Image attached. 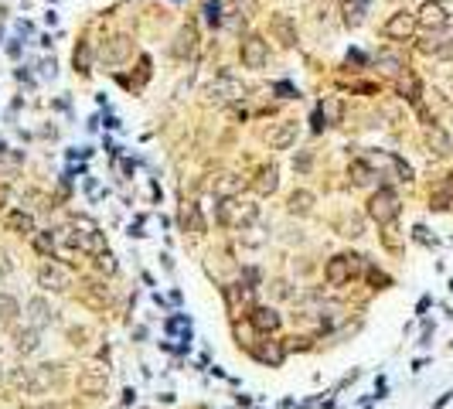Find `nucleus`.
Here are the masks:
<instances>
[{
	"instance_id": "17",
	"label": "nucleus",
	"mask_w": 453,
	"mask_h": 409,
	"mask_svg": "<svg viewBox=\"0 0 453 409\" xmlns=\"http://www.w3.org/2000/svg\"><path fill=\"white\" fill-rule=\"evenodd\" d=\"M249 351H252V358H256V362H263V365H280V362H283V355H287V348H283L280 341H273V338H269V341H263V345H252Z\"/></svg>"
},
{
	"instance_id": "27",
	"label": "nucleus",
	"mask_w": 453,
	"mask_h": 409,
	"mask_svg": "<svg viewBox=\"0 0 453 409\" xmlns=\"http://www.w3.org/2000/svg\"><path fill=\"white\" fill-rule=\"evenodd\" d=\"M399 92H402V99H409V103L419 106V92H423V89H419V79H416L412 72H402V76H399Z\"/></svg>"
},
{
	"instance_id": "8",
	"label": "nucleus",
	"mask_w": 453,
	"mask_h": 409,
	"mask_svg": "<svg viewBox=\"0 0 453 409\" xmlns=\"http://www.w3.org/2000/svg\"><path fill=\"white\" fill-rule=\"evenodd\" d=\"M416 28H419V24H416V14H409V10H396V14L385 21L382 35L392 38V41H406V38H412Z\"/></svg>"
},
{
	"instance_id": "15",
	"label": "nucleus",
	"mask_w": 453,
	"mask_h": 409,
	"mask_svg": "<svg viewBox=\"0 0 453 409\" xmlns=\"http://www.w3.org/2000/svg\"><path fill=\"white\" fill-rule=\"evenodd\" d=\"M324 280H328V286H344V284L355 280V277H351V266H348V256H334V259H328Z\"/></svg>"
},
{
	"instance_id": "26",
	"label": "nucleus",
	"mask_w": 453,
	"mask_h": 409,
	"mask_svg": "<svg viewBox=\"0 0 453 409\" xmlns=\"http://www.w3.org/2000/svg\"><path fill=\"white\" fill-rule=\"evenodd\" d=\"M17 314H21V304H17V297H10V293H0V324H14V321H17Z\"/></svg>"
},
{
	"instance_id": "20",
	"label": "nucleus",
	"mask_w": 453,
	"mask_h": 409,
	"mask_svg": "<svg viewBox=\"0 0 453 409\" xmlns=\"http://www.w3.org/2000/svg\"><path fill=\"white\" fill-rule=\"evenodd\" d=\"M242 188H246V181H242L239 174H222V177H215V184H211V191H215L218 202H222V198H236Z\"/></svg>"
},
{
	"instance_id": "24",
	"label": "nucleus",
	"mask_w": 453,
	"mask_h": 409,
	"mask_svg": "<svg viewBox=\"0 0 453 409\" xmlns=\"http://www.w3.org/2000/svg\"><path fill=\"white\" fill-rule=\"evenodd\" d=\"M314 202H317V198H314V191L300 188V191H293V195H290L287 208H290V215H300V218H303V215H310V211H314Z\"/></svg>"
},
{
	"instance_id": "9",
	"label": "nucleus",
	"mask_w": 453,
	"mask_h": 409,
	"mask_svg": "<svg viewBox=\"0 0 453 409\" xmlns=\"http://www.w3.org/2000/svg\"><path fill=\"white\" fill-rule=\"evenodd\" d=\"M252 290H256V286H249L246 280H242V284H229V286H225V304H229V311H232V314L252 311V304H256V300H252Z\"/></svg>"
},
{
	"instance_id": "11",
	"label": "nucleus",
	"mask_w": 453,
	"mask_h": 409,
	"mask_svg": "<svg viewBox=\"0 0 453 409\" xmlns=\"http://www.w3.org/2000/svg\"><path fill=\"white\" fill-rule=\"evenodd\" d=\"M269 31H273V38L280 41L283 48H293V44H296V24H293L290 14H273V17H269Z\"/></svg>"
},
{
	"instance_id": "32",
	"label": "nucleus",
	"mask_w": 453,
	"mask_h": 409,
	"mask_svg": "<svg viewBox=\"0 0 453 409\" xmlns=\"http://www.w3.org/2000/svg\"><path fill=\"white\" fill-rule=\"evenodd\" d=\"M232 331H236V338H239V345H242V348H252V345H256L252 338H256L259 331L252 327V321H246V324H242V321H236V327H232Z\"/></svg>"
},
{
	"instance_id": "39",
	"label": "nucleus",
	"mask_w": 453,
	"mask_h": 409,
	"mask_svg": "<svg viewBox=\"0 0 453 409\" xmlns=\"http://www.w3.org/2000/svg\"><path fill=\"white\" fill-rule=\"evenodd\" d=\"M3 198H7V191H3V188H0V208H3Z\"/></svg>"
},
{
	"instance_id": "22",
	"label": "nucleus",
	"mask_w": 453,
	"mask_h": 409,
	"mask_svg": "<svg viewBox=\"0 0 453 409\" xmlns=\"http://www.w3.org/2000/svg\"><path fill=\"white\" fill-rule=\"evenodd\" d=\"M31 245L42 252L44 259H58L62 256V249H58V243H55V229H48V232H31Z\"/></svg>"
},
{
	"instance_id": "6",
	"label": "nucleus",
	"mask_w": 453,
	"mask_h": 409,
	"mask_svg": "<svg viewBox=\"0 0 453 409\" xmlns=\"http://www.w3.org/2000/svg\"><path fill=\"white\" fill-rule=\"evenodd\" d=\"M249 321H252V327H256L259 334H276V331L283 327L280 311H276V307H269V304H252V311H249Z\"/></svg>"
},
{
	"instance_id": "1",
	"label": "nucleus",
	"mask_w": 453,
	"mask_h": 409,
	"mask_svg": "<svg viewBox=\"0 0 453 409\" xmlns=\"http://www.w3.org/2000/svg\"><path fill=\"white\" fill-rule=\"evenodd\" d=\"M399 195L392 191V188H378L375 195L368 198V218L371 222H378V225H392L396 218H399Z\"/></svg>"
},
{
	"instance_id": "40",
	"label": "nucleus",
	"mask_w": 453,
	"mask_h": 409,
	"mask_svg": "<svg viewBox=\"0 0 453 409\" xmlns=\"http://www.w3.org/2000/svg\"><path fill=\"white\" fill-rule=\"evenodd\" d=\"M447 85H450V89H453V76H447Z\"/></svg>"
},
{
	"instance_id": "25",
	"label": "nucleus",
	"mask_w": 453,
	"mask_h": 409,
	"mask_svg": "<svg viewBox=\"0 0 453 409\" xmlns=\"http://www.w3.org/2000/svg\"><path fill=\"white\" fill-rule=\"evenodd\" d=\"M256 218H259V204H252V202H236V208H232V225H239V229H242V225H252V222H256Z\"/></svg>"
},
{
	"instance_id": "21",
	"label": "nucleus",
	"mask_w": 453,
	"mask_h": 409,
	"mask_svg": "<svg viewBox=\"0 0 453 409\" xmlns=\"http://www.w3.org/2000/svg\"><path fill=\"white\" fill-rule=\"evenodd\" d=\"M28 311H31V321L38 327H51V324H58L62 317H58V311L55 307H48L42 297H35V300H28Z\"/></svg>"
},
{
	"instance_id": "19",
	"label": "nucleus",
	"mask_w": 453,
	"mask_h": 409,
	"mask_svg": "<svg viewBox=\"0 0 453 409\" xmlns=\"http://www.w3.org/2000/svg\"><path fill=\"white\" fill-rule=\"evenodd\" d=\"M426 143H429V150H433V154H440V157H450V154H453L450 133H447L443 126H436V123L426 130Z\"/></svg>"
},
{
	"instance_id": "7",
	"label": "nucleus",
	"mask_w": 453,
	"mask_h": 409,
	"mask_svg": "<svg viewBox=\"0 0 453 409\" xmlns=\"http://www.w3.org/2000/svg\"><path fill=\"white\" fill-rule=\"evenodd\" d=\"M208 96H211L215 103H236V99H242V96H246V85H242L239 79H232L229 72H222L218 82H211Z\"/></svg>"
},
{
	"instance_id": "13",
	"label": "nucleus",
	"mask_w": 453,
	"mask_h": 409,
	"mask_svg": "<svg viewBox=\"0 0 453 409\" xmlns=\"http://www.w3.org/2000/svg\"><path fill=\"white\" fill-rule=\"evenodd\" d=\"M252 188H256V195H259V198H266V195H276V188H280V167H276V164H266V167H259V174H256Z\"/></svg>"
},
{
	"instance_id": "23",
	"label": "nucleus",
	"mask_w": 453,
	"mask_h": 409,
	"mask_svg": "<svg viewBox=\"0 0 453 409\" xmlns=\"http://www.w3.org/2000/svg\"><path fill=\"white\" fill-rule=\"evenodd\" d=\"M7 229L17 232V236H28V239H31V232H35V218H31V211H24V208L7 211Z\"/></svg>"
},
{
	"instance_id": "36",
	"label": "nucleus",
	"mask_w": 453,
	"mask_h": 409,
	"mask_svg": "<svg viewBox=\"0 0 453 409\" xmlns=\"http://www.w3.org/2000/svg\"><path fill=\"white\" fill-rule=\"evenodd\" d=\"M96 259V266L103 270V273H116V263H113V256L109 252H103V256H92Z\"/></svg>"
},
{
	"instance_id": "16",
	"label": "nucleus",
	"mask_w": 453,
	"mask_h": 409,
	"mask_svg": "<svg viewBox=\"0 0 453 409\" xmlns=\"http://www.w3.org/2000/svg\"><path fill=\"white\" fill-rule=\"evenodd\" d=\"M130 55H133V41L126 38V35H116V38H109L103 44V58H106L109 65H120Z\"/></svg>"
},
{
	"instance_id": "10",
	"label": "nucleus",
	"mask_w": 453,
	"mask_h": 409,
	"mask_svg": "<svg viewBox=\"0 0 453 409\" xmlns=\"http://www.w3.org/2000/svg\"><path fill=\"white\" fill-rule=\"evenodd\" d=\"M269 150H290L296 143V120H283L269 130Z\"/></svg>"
},
{
	"instance_id": "12",
	"label": "nucleus",
	"mask_w": 453,
	"mask_h": 409,
	"mask_svg": "<svg viewBox=\"0 0 453 409\" xmlns=\"http://www.w3.org/2000/svg\"><path fill=\"white\" fill-rule=\"evenodd\" d=\"M181 225H184V232H191V236H205L208 222H205V215H202V204L184 202V208H181Z\"/></svg>"
},
{
	"instance_id": "5",
	"label": "nucleus",
	"mask_w": 453,
	"mask_h": 409,
	"mask_svg": "<svg viewBox=\"0 0 453 409\" xmlns=\"http://www.w3.org/2000/svg\"><path fill=\"white\" fill-rule=\"evenodd\" d=\"M447 21H450V14H447V3H440V0H426L416 10V24L426 31H440V28H447Z\"/></svg>"
},
{
	"instance_id": "29",
	"label": "nucleus",
	"mask_w": 453,
	"mask_h": 409,
	"mask_svg": "<svg viewBox=\"0 0 453 409\" xmlns=\"http://www.w3.org/2000/svg\"><path fill=\"white\" fill-rule=\"evenodd\" d=\"M378 65H382V72H389V76H402V69H406V62H402L399 55H389V51L378 55Z\"/></svg>"
},
{
	"instance_id": "41",
	"label": "nucleus",
	"mask_w": 453,
	"mask_h": 409,
	"mask_svg": "<svg viewBox=\"0 0 453 409\" xmlns=\"http://www.w3.org/2000/svg\"><path fill=\"white\" fill-rule=\"evenodd\" d=\"M42 409H58V406H42Z\"/></svg>"
},
{
	"instance_id": "2",
	"label": "nucleus",
	"mask_w": 453,
	"mask_h": 409,
	"mask_svg": "<svg viewBox=\"0 0 453 409\" xmlns=\"http://www.w3.org/2000/svg\"><path fill=\"white\" fill-rule=\"evenodd\" d=\"M35 280H38L42 290L65 293V290L72 286V270H69L65 263H58V259H44L42 266H38V273H35Z\"/></svg>"
},
{
	"instance_id": "33",
	"label": "nucleus",
	"mask_w": 453,
	"mask_h": 409,
	"mask_svg": "<svg viewBox=\"0 0 453 409\" xmlns=\"http://www.w3.org/2000/svg\"><path fill=\"white\" fill-rule=\"evenodd\" d=\"M72 62H76V72H82V76H89V72H92V69H89L92 55H89V44H85V41H79V48H76Z\"/></svg>"
},
{
	"instance_id": "35",
	"label": "nucleus",
	"mask_w": 453,
	"mask_h": 409,
	"mask_svg": "<svg viewBox=\"0 0 453 409\" xmlns=\"http://www.w3.org/2000/svg\"><path fill=\"white\" fill-rule=\"evenodd\" d=\"M310 164H314V154H310V150H300V154L293 157V167H296L300 174H307V171H310Z\"/></svg>"
},
{
	"instance_id": "37",
	"label": "nucleus",
	"mask_w": 453,
	"mask_h": 409,
	"mask_svg": "<svg viewBox=\"0 0 453 409\" xmlns=\"http://www.w3.org/2000/svg\"><path fill=\"white\" fill-rule=\"evenodd\" d=\"M368 277H371V284H382V286H389V277H385V273H378V270H368Z\"/></svg>"
},
{
	"instance_id": "28",
	"label": "nucleus",
	"mask_w": 453,
	"mask_h": 409,
	"mask_svg": "<svg viewBox=\"0 0 453 409\" xmlns=\"http://www.w3.org/2000/svg\"><path fill=\"white\" fill-rule=\"evenodd\" d=\"M348 174H351V181L358 184V188H365V184H371V167L365 161H351V167H348Z\"/></svg>"
},
{
	"instance_id": "14",
	"label": "nucleus",
	"mask_w": 453,
	"mask_h": 409,
	"mask_svg": "<svg viewBox=\"0 0 453 409\" xmlns=\"http://www.w3.org/2000/svg\"><path fill=\"white\" fill-rule=\"evenodd\" d=\"M341 113H344V106H341V99H324L321 106H317V113H314V130H324V126H337L341 123Z\"/></svg>"
},
{
	"instance_id": "38",
	"label": "nucleus",
	"mask_w": 453,
	"mask_h": 409,
	"mask_svg": "<svg viewBox=\"0 0 453 409\" xmlns=\"http://www.w3.org/2000/svg\"><path fill=\"white\" fill-rule=\"evenodd\" d=\"M239 7H242V10H252V7H256V0H239Z\"/></svg>"
},
{
	"instance_id": "34",
	"label": "nucleus",
	"mask_w": 453,
	"mask_h": 409,
	"mask_svg": "<svg viewBox=\"0 0 453 409\" xmlns=\"http://www.w3.org/2000/svg\"><path fill=\"white\" fill-rule=\"evenodd\" d=\"M344 24H348V28L362 24V7H358V3H348V7H344Z\"/></svg>"
},
{
	"instance_id": "18",
	"label": "nucleus",
	"mask_w": 453,
	"mask_h": 409,
	"mask_svg": "<svg viewBox=\"0 0 453 409\" xmlns=\"http://www.w3.org/2000/svg\"><path fill=\"white\" fill-rule=\"evenodd\" d=\"M195 48H198V31H195V24H184L177 31V41H174L170 51H174V58H191Z\"/></svg>"
},
{
	"instance_id": "42",
	"label": "nucleus",
	"mask_w": 453,
	"mask_h": 409,
	"mask_svg": "<svg viewBox=\"0 0 453 409\" xmlns=\"http://www.w3.org/2000/svg\"><path fill=\"white\" fill-rule=\"evenodd\" d=\"M440 3H447V0H440Z\"/></svg>"
},
{
	"instance_id": "30",
	"label": "nucleus",
	"mask_w": 453,
	"mask_h": 409,
	"mask_svg": "<svg viewBox=\"0 0 453 409\" xmlns=\"http://www.w3.org/2000/svg\"><path fill=\"white\" fill-rule=\"evenodd\" d=\"M205 21L211 24V28H222L225 24V14H222V0H205Z\"/></svg>"
},
{
	"instance_id": "31",
	"label": "nucleus",
	"mask_w": 453,
	"mask_h": 409,
	"mask_svg": "<svg viewBox=\"0 0 453 409\" xmlns=\"http://www.w3.org/2000/svg\"><path fill=\"white\" fill-rule=\"evenodd\" d=\"M38 331L31 327V331H17V348L24 351V355H31V351H38Z\"/></svg>"
},
{
	"instance_id": "3",
	"label": "nucleus",
	"mask_w": 453,
	"mask_h": 409,
	"mask_svg": "<svg viewBox=\"0 0 453 409\" xmlns=\"http://www.w3.org/2000/svg\"><path fill=\"white\" fill-rule=\"evenodd\" d=\"M106 385H109V365L103 358H96L89 368L79 372V392L82 396H103Z\"/></svg>"
},
{
	"instance_id": "4",
	"label": "nucleus",
	"mask_w": 453,
	"mask_h": 409,
	"mask_svg": "<svg viewBox=\"0 0 453 409\" xmlns=\"http://www.w3.org/2000/svg\"><path fill=\"white\" fill-rule=\"evenodd\" d=\"M239 55H242V65H246V69L259 72V69H266V62H269V44L259 38V35H246L242 44H239Z\"/></svg>"
}]
</instances>
